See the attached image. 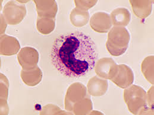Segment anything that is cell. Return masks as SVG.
Instances as JSON below:
<instances>
[{"mask_svg": "<svg viewBox=\"0 0 154 115\" xmlns=\"http://www.w3.org/2000/svg\"><path fill=\"white\" fill-rule=\"evenodd\" d=\"M97 46L88 34L75 31L58 36L54 42L50 58L57 71L69 78L89 74L97 61Z\"/></svg>", "mask_w": 154, "mask_h": 115, "instance_id": "obj_1", "label": "cell"}, {"mask_svg": "<svg viewBox=\"0 0 154 115\" xmlns=\"http://www.w3.org/2000/svg\"><path fill=\"white\" fill-rule=\"evenodd\" d=\"M124 100L128 111L134 115L154 114L153 109L148 106L146 93L141 87L132 85L125 88Z\"/></svg>", "mask_w": 154, "mask_h": 115, "instance_id": "obj_2", "label": "cell"}, {"mask_svg": "<svg viewBox=\"0 0 154 115\" xmlns=\"http://www.w3.org/2000/svg\"><path fill=\"white\" fill-rule=\"evenodd\" d=\"M130 36L124 27L114 26L108 34L106 48L109 53L114 57L124 54L128 48Z\"/></svg>", "mask_w": 154, "mask_h": 115, "instance_id": "obj_3", "label": "cell"}, {"mask_svg": "<svg viewBox=\"0 0 154 115\" xmlns=\"http://www.w3.org/2000/svg\"><path fill=\"white\" fill-rule=\"evenodd\" d=\"M2 15L8 25H18L26 16V6L19 1H8L4 7Z\"/></svg>", "mask_w": 154, "mask_h": 115, "instance_id": "obj_4", "label": "cell"}, {"mask_svg": "<svg viewBox=\"0 0 154 115\" xmlns=\"http://www.w3.org/2000/svg\"><path fill=\"white\" fill-rule=\"evenodd\" d=\"M89 96L86 87L83 84L80 83L72 84L68 88L66 95L64 103L66 110L71 113L72 107L76 102Z\"/></svg>", "mask_w": 154, "mask_h": 115, "instance_id": "obj_5", "label": "cell"}, {"mask_svg": "<svg viewBox=\"0 0 154 115\" xmlns=\"http://www.w3.org/2000/svg\"><path fill=\"white\" fill-rule=\"evenodd\" d=\"M110 80L122 88H126L134 81V74L130 67L125 64L117 65Z\"/></svg>", "mask_w": 154, "mask_h": 115, "instance_id": "obj_6", "label": "cell"}, {"mask_svg": "<svg viewBox=\"0 0 154 115\" xmlns=\"http://www.w3.org/2000/svg\"><path fill=\"white\" fill-rule=\"evenodd\" d=\"M39 53L33 48L24 47L17 55V59L23 69L30 70L35 68L39 62Z\"/></svg>", "mask_w": 154, "mask_h": 115, "instance_id": "obj_7", "label": "cell"}, {"mask_svg": "<svg viewBox=\"0 0 154 115\" xmlns=\"http://www.w3.org/2000/svg\"><path fill=\"white\" fill-rule=\"evenodd\" d=\"M110 16L105 12L94 13L90 19V26L95 31L101 33H107L112 27Z\"/></svg>", "mask_w": 154, "mask_h": 115, "instance_id": "obj_8", "label": "cell"}, {"mask_svg": "<svg viewBox=\"0 0 154 115\" xmlns=\"http://www.w3.org/2000/svg\"><path fill=\"white\" fill-rule=\"evenodd\" d=\"M117 65L112 58H103L97 61L94 68L95 73L99 77L110 80Z\"/></svg>", "mask_w": 154, "mask_h": 115, "instance_id": "obj_9", "label": "cell"}, {"mask_svg": "<svg viewBox=\"0 0 154 115\" xmlns=\"http://www.w3.org/2000/svg\"><path fill=\"white\" fill-rule=\"evenodd\" d=\"M20 49V45L16 38L5 34L1 35V55H13Z\"/></svg>", "mask_w": 154, "mask_h": 115, "instance_id": "obj_10", "label": "cell"}, {"mask_svg": "<svg viewBox=\"0 0 154 115\" xmlns=\"http://www.w3.org/2000/svg\"><path fill=\"white\" fill-rule=\"evenodd\" d=\"M38 13V17L55 19L58 11L55 1H34Z\"/></svg>", "mask_w": 154, "mask_h": 115, "instance_id": "obj_11", "label": "cell"}, {"mask_svg": "<svg viewBox=\"0 0 154 115\" xmlns=\"http://www.w3.org/2000/svg\"><path fill=\"white\" fill-rule=\"evenodd\" d=\"M108 87V83L105 79L94 76L89 80L87 89L90 95L94 97H100L106 93Z\"/></svg>", "mask_w": 154, "mask_h": 115, "instance_id": "obj_12", "label": "cell"}, {"mask_svg": "<svg viewBox=\"0 0 154 115\" xmlns=\"http://www.w3.org/2000/svg\"><path fill=\"white\" fill-rule=\"evenodd\" d=\"M134 14L140 19L148 17L152 12V1H130Z\"/></svg>", "mask_w": 154, "mask_h": 115, "instance_id": "obj_13", "label": "cell"}, {"mask_svg": "<svg viewBox=\"0 0 154 115\" xmlns=\"http://www.w3.org/2000/svg\"><path fill=\"white\" fill-rule=\"evenodd\" d=\"M112 24L117 27H126L130 22L131 15L126 8H117L114 10L110 15Z\"/></svg>", "mask_w": 154, "mask_h": 115, "instance_id": "obj_14", "label": "cell"}, {"mask_svg": "<svg viewBox=\"0 0 154 115\" xmlns=\"http://www.w3.org/2000/svg\"><path fill=\"white\" fill-rule=\"evenodd\" d=\"M20 76L23 83L27 86H35L41 81L42 78V72L41 69L37 66L35 68L30 70H25L22 69Z\"/></svg>", "mask_w": 154, "mask_h": 115, "instance_id": "obj_15", "label": "cell"}, {"mask_svg": "<svg viewBox=\"0 0 154 115\" xmlns=\"http://www.w3.org/2000/svg\"><path fill=\"white\" fill-rule=\"evenodd\" d=\"M89 13L88 11H83L75 8L71 11L70 19L72 24L78 28L83 27L87 25L89 20Z\"/></svg>", "mask_w": 154, "mask_h": 115, "instance_id": "obj_16", "label": "cell"}, {"mask_svg": "<svg viewBox=\"0 0 154 115\" xmlns=\"http://www.w3.org/2000/svg\"><path fill=\"white\" fill-rule=\"evenodd\" d=\"M92 111V103L89 96L76 102L73 106L71 113L75 115H86L90 114Z\"/></svg>", "mask_w": 154, "mask_h": 115, "instance_id": "obj_17", "label": "cell"}, {"mask_svg": "<svg viewBox=\"0 0 154 115\" xmlns=\"http://www.w3.org/2000/svg\"><path fill=\"white\" fill-rule=\"evenodd\" d=\"M55 20L52 18L38 17L36 28L39 33L46 35L51 33L55 29Z\"/></svg>", "mask_w": 154, "mask_h": 115, "instance_id": "obj_18", "label": "cell"}, {"mask_svg": "<svg viewBox=\"0 0 154 115\" xmlns=\"http://www.w3.org/2000/svg\"><path fill=\"white\" fill-rule=\"evenodd\" d=\"M154 56L145 58L141 65L142 72L145 78L152 84H154Z\"/></svg>", "mask_w": 154, "mask_h": 115, "instance_id": "obj_19", "label": "cell"}, {"mask_svg": "<svg viewBox=\"0 0 154 115\" xmlns=\"http://www.w3.org/2000/svg\"><path fill=\"white\" fill-rule=\"evenodd\" d=\"M41 115H62V114H64V115H67V114H72L70 112H66L64 111H63L61 110V109H60L58 106L51 105V104H49L46 105L45 106H44L42 109V111L40 112Z\"/></svg>", "mask_w": 154, "mask_h": 115, "instance_id": "obj_20", "label": "cell"}, {"mask_svg": "<svg viewBox=\"0 0 154 115\" xmlns=\"http://www.w3.org/2000/svg\"><path fill=\"white\" fill-rule=\"evenodd\" d=\"M97 2V1H75L76 8L83 11H88L93 7Z\"/></svg>", "mask_w": 154, "mask_h": 115, "instance_id": "obj_21", "label": "cell"}, {"mask_svg": "<svg viewBox=\"0 0 154 115\" xmlns=\"http://www.w3.org/2000/svg\"><path fill=\"white\" fill-rule=\"evenodd\" d=\"M8 91V81L5 76L1 74V99H7Z\"/></svg>", "mask_w": 154, "mask_h": 115, "instance_id": "obj_22", "label": "cell"}, {"mask_svg": "<svg viewBox=\"0 0 154 115\" xmlns=\"http://www.w3.org/2000/svg\"><path fill=\"white\" fill-rule=\"evenodd\" d=\"M147 103L149 107L151 109H154V87H151L149 90H148L147 94Z\"/></svg>", "mask_w": 154, "mask_h": 115, "instance_id": "obj_23", "label": "cell"}, {"mask_svg": "<svg viewBox=\"0 0 154 115\" xmlns=\"http://www.w3.org/2000/svg\"><path fill=\"white\" fill-rule=\"evenodd\" d=\"M8 114V107L7 106V100L1 99V115Z\"/></svg>", "mask_w": 154, "mask_h": 115, "instance_id": "obj_24", "label": "cell"}, {"mask_svg": "<svg viewBox=\"0 0 154 115\" xmlns=\"http://www.w3.org/2000/svg\"><path fill=\"white\" fill-rule=\"evenodd\" d=\"M7 23H6L3 16L1 14V35L4 34V33L5 30V29L7 28Z\"/></svg>", "mask_w": 154, "mask_h": 115, "instance_id": "obj_25", "label": "cell"}]
</instances>
